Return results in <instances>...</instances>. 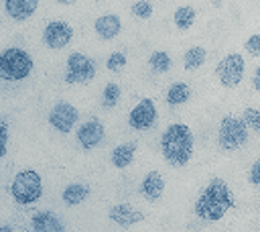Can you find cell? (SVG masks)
I'll return each mask as SVG.
<instances>
[{"label":"cell","instance_id":"cell-1","mask_svg":"<svg viewBox=\"0 0 260 232\" xmlns=\"http://www.w3.org/2000/svg\"><path fill=\"white\" fill-rule=\"evenodd\" d=\"M234 206H236V197L232 187L221 177H211L207 185L199 191V197L195 201V214L203 222H217Z\"/></svg>","mask_w":260,"mask_h":232},{"label":"cell","instance_id":"cell-2","mask_svg":"<svg viewBox=\"0 0 260 232\" xmlns=\"http://www.w3.org/2000/svg\"><path fill=\"white\" fill-rule=\"evenodd\" d=\"M160 151L171 167H185L195 153L193 130L183 122L169 124L160 136Z\"/></svg>","mask_w":260,"mask_h":232},{"label":"cell","instance_id":"cell-3","mask_svg":"<svg viewBox=\"0 0 260 232\" xmlns=\"http://www.w3.org/2000/svg\"><path fill=\"white\" fill-rule=\"evenodd\" d=\"M32 57L18 47H10L4 49V53L0 55V77L6 81H18L28 77V73L32 71Z\"/></svg>","mask_w":260,"mask_h":232},{"label":"cell","instance_id":"cell-4","mask_svg":"<svg viewBox=\"0 0 260 232\" xmlns=\"http://www.w3.org/2000/svg\"><path fill=\"white\" fill-rule=\"evenodd\" d=\"M10 195L20 206H30L43 195V181L41 175L32 169L18 171L10 183Z\"/></svg>","mask_w":260,"mask_h":232},{"label":"cell","instance_id":"cell-5","mask_svg":"<svg viewBox=\"0 0 260 232\" xmlns=\"http://www.w3.org/2000/svg\"><path fill=\"white\" fill-rule=\"evenodd\" d=\"M217 142L223 151H236L248 142V124L244 118L236 116H225L219 122L217 130Z\"/></svg>","mask_w":260,"mask_h":232},{"label":"cell","instance_id":"cell-6","mask_svg":"<svg viewBox=\"0 0 260 232\" xmlns=\"http://www.w3.org/2000/svg\"><path fill=\"white\" fill-rule=\"evenodd\" d=\"M244 71H246V63L240 53H228L215 65V75L223 88L240 85V81L244 79Z\"/></svg>","mask_w":260,"mask_h":232},{"label":"cell","instance_id":"cell-7","mask_svg":"<svg viewBox=\"0 0 260 232\" xmlns=\"http://www.w3.org/2000/svg\"><path fill=\"white\" fill-rule=\"evenodd\" d=\"M95 77V61L83 53H71L67 57L65 81L67 83H87Z\"/></svg>","mask_w":260,"mask_h":232},{"label":"cell","instance_id":"cell-8","mask_svg":"<svg viewBox=\"0 0 260 232\" xmlns=\"http://www.w3.org/2000/svg\"><path fill=\"white\" fill-rule=\"evenodd\" d=\"M79 120V110L67 102H59L51 108L49 112V124L57 130V132H63L67 134L69 130H73V126L77 124Z\"/></svg>","mask_w":260,"mask_h":232},{"label":"cell","instance_id":"cell-9","mask_svg":"<svg viewBox=\"0 0 260 232\" xmlns=\"http://www.w3.org/2000/svg\"><path fill=\"white\" fill-rule=\"evenodd\" d=\"M73 39V28L65 20H51L43 31V43L49 49H65Z\"/></svg>","mask_w":260,"mask_h":232},{"label":"cell","instance_id":"cell-10","mask_svg":"<svg viewBox=\"0 0 260 232\" xmlns=\"http://www.w3.org/2000/svg\"><path fill=\"white\" fill-rule=\"evenodd\" d=\"M156 122V106L150 98H140L138 104L130 110L128 114V124L134 130H146L150 126H154Z\"/></svg>","mask_w":260,"mask_h":232},{"label":"cell","instance_id":"cell-11","mask_svg":"<svg viewBox=\"0 0 260 232\" xmlns=\"http://www.w3.org/2000/svg\"><path fill=\"white\" fill-rule=\"evenodd\" d=\"M106 136V130H104V124L95 118L83 122L79 128H77V140L83 149H93L98 147Z\"/></svg>","mask_w":260,"mask_h":232},{"label":"cell","instance_id":"cell-12","mask_svg":"<svg viewBox=\"0 0 260 232\" xmlns=\"http://www.w3.org/2000/svg\"><path fill=\"white\" fill-rule=\"evenodd\" d=\"M108 218L114 224H118V226H134V224L144 222V214L138 208L130 206V204H116V206H112L110 212H108Z\"/></svg>","mask_w":260,"mask_h":232},{"label":"cell","instance_id":"cell-13","mask_svg":"<svg viewBox=\"0 0 260 232\" xmlns=\"http://www.w3.org/2000/svg\"><path fill=\"white\" fill-rule=\"evenodd\" d=\"M162 191H165V177L158 171H148L140 181V193L148 201H156L162 197Z\"/></svg>","mask_w":260,"mask_h":232},{"label":"cell","instance_id":"cell-14","mask_svg":"<svg viewBox=\"0 0 260 232\" xmlns=\"http://www.w3.org/2000/svg\"><path fill=\"white\" fill-rule=\"evenodd\" d=\"M93 28H95V35L100 39L110 41V39H114L122 31V20H120L118 14H112V12L110 14H102V16L95 18Z\"/></svg>","mask_w":260,"mask_h":232},{"label":"cell","instance_id":"cell-15","mask_svg":"<svg viewBox=\"0 0 260 232\" xmlns=\"http://www.w3.org/2000/svg\"><path fill=\"white\" fill-rule=\"evenodd\" d=\"M39 0H4V10L10 18L22 22L37 12Z\"/></svg>","mask_w":260,"mask_h":232},{"label":"cell","instance_id":"cell-16","mask_svg":"<svg viewBox=\"0 0 260 232\" xmlns=\"http://www.w3.org/2000/svg\"><path fill=\"white\" fill-rule=\"evenodd\" d=\"M30 226L35 232H63L65 230L63 222L53 212H47V210L37 212L30 220Z\"/></svg>","mask_w":260,"mask_h":232},{"label":"cell","instance_id":"cell-17","mask_svg":"<svg viewBox=\"0 0 260 232\" xmlns=\"http://www.w3.org/2000/svg\"><path fill=\"white\" fill-rule=\"evenodd\" d=\"M136 155V142H122L112 151V165L116 169H126L128 165H132Z\"/></svg>","mask_w":260,"mask_h":232},{"label":"cell","instance_id":"cell-18","mask_svg":"<svg viewBox=\"0 0 260 232\" xmlns=\"http://www.w3.org/2000/svg\"><path fill=\"white\" fill-rule=\"evenodd\" d=\"M191 98V88L185 81H175L167 90V104L169 106H181Z\"/></svg>","mask_w":260,"mask_h":232},{"label":"cell","instance_id":"cell-19","mask_svg":"<svg viewBox=\"0 0 260 232\" xmlns=\"http://www.w3.org/2000/svg\"><path fill=\"white\" fill-rule=\"evenodd\" d=\"M87 195H89V187L85 183H71V185H67L63 189L61 197H63V201L67 206H79Z\"/></svg>","mask_w":260,"mask_h":232},{"label":"cell","instance_id":"cell-20","mask_svg":"<svg viewBox=\"0 0 260 232\" xmlns=\"http://www.w3.org/2000/svg\"><path fill=\"white\" fill-rule=\"evenodd\" d=\"M195 18H197V12L193 6H179L175 12H173V22L179 31H187L195 24Z\"/></svg>","mask_w":260,"mask_h":232},{"label":"cell","instance_id":"cell-21","mask_svg":"<svg viewBox=\"0 0 260 232\" xmlns=\"http://www.w3.org/2000/svg\"><path fill=\"white\" fill-rule=\"evenodd\" d=\"M205 59H207V51H205L203 47L195 45V47H191V49L185 51V55H183V65H185L187 71H195V69H199V67L205 63Z\"/></svg>","mask_w":260,"mask_h":232},{"label":"cell","instance_id":"cell-22","mask_svg":"<svg viewBox=\"0 0 260 232\" xmlns=\"http://www.w3.org/2000/svg\"><path fill=\"white\" fill-rule=\"evenodd\" d=\"M148 65H150V69L154 73H167L171 69L173 61H171L167 51H152L150 57H148Z\"/></svg>","mask_w":260,"mask_h":232},{"label":"cell","instance_id":"cell-23","mask_svg":"<svg viewBox=\"0 0 260 232\" xmlns=\"http://www.w3.org/2000/svg\"><path fill=\"white\" fill-rule=\"evenodd\" d=\"M118 100H120V85L114 83V81H110V83L104 88L102 104H104V108H114V106L118 104Z\"/></svg>","mask_w":260,"mask_h":232},{"label":"cell","instance_id":"cell-24","mask_svg":"<svg viewBox=\"0 0 260 232\" xmlns=\"http://www.w3.org/2000/svg\"><path fill=\"white\" fill-rule=\"evenodd\" d=\"M242 118H244V122L248 124L250 130L260 132V110L258 108H244Z\"/></svg>","mask_w":260,"mask_h":232},{"label":"cell","instance_id":"cell-25","mask_svg":"<svg viewBox=\"0 0 260 232\" xmlns=\"http://www.w3.org/2000/svg\"><path fill=\"white\" fill-rule=\"evenodd\" d=\"M132 14L140 20H146V18L152 16V4L148 0H138V2L132 4Z\"/></svg>","mask_w":260,"mask_h":232},{"label":"cell","instance_id":"cell-26","mask_svg":"<svg viewBox=\"0 0 260 232\" xmlns=\"http://www.w3.org/2000/svg\"><path fill=\"white\" fill-rule=\"evenodd\" d=\"M126 63H128L126 55H124L122 51H114V53L108 57V61H106V67H108L110 71H120V69H122Z\"/></svg>","mask_w":260,"mask_h":232},{"label":"cell","instance_id":"cell-27","mask_svg":"<svg viewBox=\"0 0 260 232\" xmlns=\"http://www.w3.org/2000/svg\"><path fill=\"white\" fill-rule=\"evenodd\" d=\"M244 49L252 55V57H260V33H254L246 39L244 43Z\"/></svg>","mask_w":260,"mask_h":232},{"label":"cell","instance_id":"cell-28","mask_svg":"<svg viewBox=\"0 0 260 232\" xmlns=\"http://www.w3.org/2000/svg\"><path fill=\"white\" fill-rule=\"evenodd\" d=\"M0 132H2V151H0V155L4 157L6 149H8V122H6V118L0 120Z\"/></svg>","mask_w":260,"mask_h":232},{"label":"cell","instance_id":"cell-29","mask_svg":"<svg viewBox=\"0 0 260 232\" xmlns=\"http://www.w3.org/2000/svg\"><path fill=\"white\" fill-rule=\"evenodd\" d=\"M248 179L252 185H260V161H254L252 167H250V173H248Z\"/></svg>","mask_w":260,"mask_h":232},{"label":"cell","instance_id":"cell-30","mask_svg":"<svg viewBox=\"0 0 260 232\" xmlns=\"http://www.w3.org/2000/svg\"><path fill=\"white\" fill-rule=\"evenodd\" d=\"M252 85H254V90H256V92H260V65H258V67H256V71H254Z\"/></svg>","mask_w":260,"mask_h":232},{"label":"cell","instance_id":"cell-31","mask_svg":"<svg viewBox=\"0 0 260 232\" xmlns=\"http://www.w3.org/2000/svg\"><path fill=\"white\" fill-rule=\"evenodd\" d=\"M209 2H211L213 6H221V4H223V0H209Z\"/></svg>","mask_w":260,"mask_h":232},{"label":"cell","instance_id":"cell-32","mask_svg":"<svg viewBox=\"0 0 260 232\" xmlns=\"http://www.w3.org/2000/svg\"><path fill=\"white\" fill-rule=\"evenodd\" d=\"M0 230H2V232H10V230H12V228H10V226H8V224H4V226H2V228H0Z\"/></svg>","mask_w":260,"mask_h":232},{"label":"cell","instance_id":"cell-33","mask_svg":"<svg viewBox=\"0 0 260 232\" xmlns=\"http://www.w3.org/2000/svg\"><path fill=\"white\" fill-rule=\"evenodd\" d=\"M57 2H59V4H73L75 0H57Z\"/></svg>","mask_w":260,"mask_h":232}]
</instances>
